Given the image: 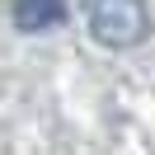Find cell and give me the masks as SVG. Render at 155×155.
<instances>
[{
  "label": "cell",
  "instance_id": "6da1fadb",
  "mask_svg": "<svg viewBox=\"0 0 155 155\" xmlns=\"http://www.w3.org/2000/svg\"><path fill=\"white\" fill-rule=\"evenodd\" d=\"M89 33L104 47H136L150 33V10L146 0H89Z\"/></svg>",
  "mask_w": 155,
  "mask_h": 155
},
{
  "label": "cell",
  "instance_id": "7a4b0ae2",
  "mask_svg": "<svg viewBox=\"0 0 155 155\" xmlns=\"http://www.w3.org/2000/svg\"><path fill=\"white\" fill-rule=\"evenodd\" d=\"M61 19H66V0H14V24L24 33L57 28Z\"/></svg>",
  "mask_w": 155,
  "mask_h": 155
}]
</instances>
